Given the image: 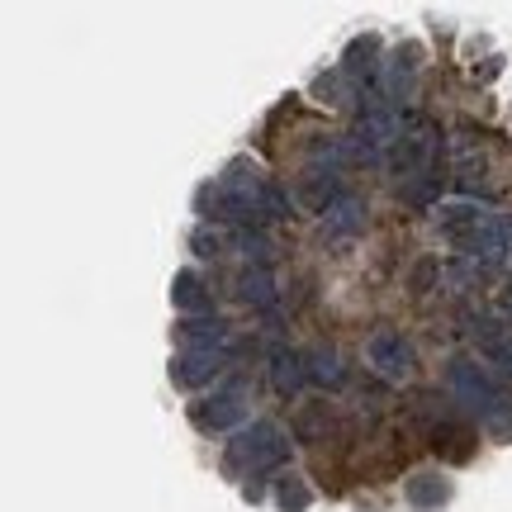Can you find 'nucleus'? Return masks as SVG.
I'll list each match as a JSON object with an SVG mask.
<instances>
[{"mask_svg": "<svg viewBox=\"0 0 512 512\" xmlns=\"http://www.w3.org/2000/svg\"><path fill=\"white\" fill-rule=\"evenodd\" d=\"M446 394L456 399L465 418H475L489 437H512V399L498 384L494 370H484L479 361H451L446 370Z\"/></svg>", "mask_w": 512, "mask_h": 512, "instance_id": "nucleus-1", "label": "nucleus"}, {"mask_svg": "<svg viewBox=\"0 0 512 512\" xmlns=\"http://www.w3.org/2000/svg\"><path fill=\"white\" fill-rule=\"evenodd\" d=\"M285 460H290V432L280 422H247L228 441V465L242 470V475H271Z\"/></svg>", "mask_w": 512, "mask_h": 512, "instance_id": "nucleus-2", "label": "nucleus"}, {"mask_svg": "<svg viewBox=\"0 0 512 512\" xmlns=\"http://www.w3.org/2000/svg\"><path fill=\"white\" fill-rule=\"evenodd\" d=\"M403 119L384 95H370V100H361V110H356V128H351V157L356 162H384L389 152H394V143L403 138Z\"/></svg>", "mask_w": 512, "mask_h": 512, "instance_id": "nucleus-3", "label": "nucleus"}, {"mask_svg": "<svg viewBox=\"0 0 512 512\" xmlns=\"http://www.w3.org/2000/svg\"><path fill=\"white\" fill-rule=\"evenodd\" d=\"M437 157H441V128H437V119L418 114V119L403 124V138L394 143V152L384 157V166H389L403 185H413L437 171Z\"/></svg>", "mask_w": 512, "mask_h": 512, "instance_id": "nucleus-4", "label": "nucleus"}, {"mask_svg": "<svg viewBox=\"0 0 512 512\" xmlns=\"http://www.w3.org/2000/svg\"><path fill=\"white\" fill-rule=\"evenodd\" d=\"M366 366L380 380L403 384V380H413V370H418V351H413V342L399 328H375L366 337Z\"/></svg>", "mask_w": 512, "mask_h": 512, "instance_id": "nucleus-5", "label": "nucleus"}, {"mask_svg": "<svg viewBox=\"0 0 512 512\" xmlns=\"http://www.w3.org/2000/svg\"><path fill=\"white\" fill-rule=\"evenodd\" d=\"M247 389H242L238 380L228 384V389H219L214 399H200L195 408H190V422L200 427V432H242L247 427Z\"/></svg>", "mask_w": 512, "mask_h": 512, "instance_id": "nucleus-6", "label": "nucleus"}, {"mask_svg": "<svg viewBox=\"0 0 512 512\" xmlns=\"http://www.w3.org/2000/svg\"><path fill=\"white\" fill-rule=\"evenodd\" d=\"M413 91H418V48H399L380 62V95L399 110L413 100Z\"/></svg>", "mask_w": 512, "mask_h": 512, "instance_id": "nucleus-7", "label": "nucleus"}, {"mask_svg": "<svg viewBox=\"0 0 512 512\" xmlns=\"http://www.w3.org/2000/svg\"><path fill=\"white\" fill-rule=\"evenodd\" d=\"M299 204L309 209V214H328L332 204L342 200V171L337 166H309L304 176H299Z\"/></svg>", "mask_w": 512, "mask_h": 512, "instance_id": "nucleus-8", "label": "nucleus"}, {"mask_svg": "<svg viewBox=\"0 0 512 512\" xmlns=\"http://www.w3.org/2000/svg\"><path fill=\"white\" fill-rule=\"evenodd\" d=\"M176 337H181L190 351H228L233 323L219 318V313H200V318H181V323H176Z\"/></svg>", "mask_w": 512, "mask_h": 512, "instance_id": "nucleus-9", "label": "nucleus"}, {"mask_svg": "<svg viewBox=\"0 0 512 512\" xmlns=\"http://www.w3.org/2000/svg\"><path fill=\"white\" fill-rule=\"evenodd\" d=\"M228 370V351H185L171 361V380L181 384V389H204V384H214Z\"/></svg>", "mask_w": 512, "mask_h": 512, "instance_id": "nucleus-10", "label": "nucleus"}, {"mask_svg": "<svg viewBox=\"0 0 512 512\" xmlns=\"http://www.w3.org/2000/svg\"><path fill=\"white\" fill-rule=\"evenodd\" d=\"M271 384L280 399H299L304 384H309V351H294V347H275L271 351Z\"/></svg>", "mask_w": 512, "mask_h": 512, "instance_id": "nucleus-11", "label": "nucleus"}, {"mask_svg": "<svg viewBox=\"0 0 512 512\" xmlns=\"http://www.w3.org/2000/svg\"><path fill=\"white\" fill-rule=\"evenodd\" d=\"M233 294H238L247 309H271L275 299H280L271 266H242L238 280H233Z\"/></svg>", "mask_w": 512, "mask_h": 512, "instance_id": "nucleus-12", "label": "nucleus"}, {"mask_svg": "<svg viewBox=\"0 0 512 512\" xmlns=\"http://www.w3.org/2000/svg\"><path fill=\"white\" fill-rule=\"evenodd\" d=\"M366 200H356V195H342V200L332 204L328 214H323V233L328 238H356V233H366Z\"/></svg>", "mask_w": 512, "mask_h": 512, "instance_id": "nucleus-13", "label": "nucleus"}, {"mask_svg": "<svg viewBox=\"0 0 512 512\" xmlns=\"http://www.w3.org/2000/svg\"><path fill=\"white\" fill-rule=\"evenodd\" d=\"M171 304L181 309V318H200V313H214V294L204 290V280L195 271H176V280H171Z\"/></svg>", "mask_w": 512, "mask_h": 512, "instance_id": "nucleus-14", "label": "nucleus"}, {"mask_svg": "<svg viewBox=\"0 0 512 512\" xmlns=\"http://www.w3.org/2000/svg\"><path fill=\"white\" fill-rule=\"evenodd\" d=\"M403 494H408V503L422 512L441 508L446 498H451V484H446V475H437V470H422V475H413L408 484H403Z\"/></svg>", "mask_w": 512, "mask_h": 512, "instance_id": "nucleus-15", "label": "nucleus"}, {"mask_svg": "<svg viewBox=\"0 0 512 512\" xmlns=\"http://www.w3.org/2000/svg\"><path fill=\"white\" fill-rule=\"evenodd\" d=\"M233 252L247 256V266H271L275 242L261 228H233Z\"/></svg>", "mask_w": 512, "mask_h": 512, "instance_id": "nucleus-16", "label": "nucleus"}, {"mask_svg": "<svg viewBox=\"0 0 512 512\" xmlns=\"http://www.w3.org/2000/svg\"><path fill=\"white\" fill-rule=\"evenodd\" d=\"M309 380L313 384H328V389H342V384H347L342 356H337L332 347H313L309 351Z\"/></svg>", "mask_w": 512, "mask_h": 512, "instance_id": "nucleus-17", "label": "nucleus"}, {"mask_svg": "<svg viewBox=\"0 0 512 512\" xmlns=\"http://www.w3.org/2000/svg\"><path fill=\"white\" fill-rule=\"evenodd\" d=\"M190 247H195V256L233 252V228H223V223H200V228L190 233Z\"/></svg>", "mask_w": 512, "mask_h": 512, "instance_id": "nucleus-18", "label": "nucleus"}, {"mask_svg": "<svg viewBox=\"0 0 512 512\" xmlns=\"http://www.w3.org/2000/svg\"><path fill=\"white\" fill-rule=\"evenodd\" d=\"M275 503H280L285 512H304L313 503V494H309V484H304L299 475H285L280 484H275Z\"/></svg>", "mask_w": 512, "mask_h": 512, "instance_id": "nucleus-19", "label": "nucleus"}, {"mask_svg": "<svg viewBox=\"0 0 512 512\" xmlns=\"http://www.w3.org/2000/svg\"><path fill=\"white\" fill-rule=\"evenodd\" d=\"M323 427H328V403H313V408H299V418H294V437L318 441L323 437Z\"/></svg>", "mask_w": 512, "mask_h": 512, "instance_id": "nucleus-20", "label": "nucleus"}, {"mask_svg": "<svg viewBox=\"0 0 512 512\" xmlns=\"http://www.w3.org/2000/svg\"><path fill=\"white\" fill-rule=\"evenodd\" d=\"M441 275V261H432V256H422L418 266H413V294H427L432 290V280Z\"/></svg>", "mask_w": 512, "mask_h": 512, "instance_id": "nucleus-21", "label": "nucleus"}, {"mask_svg": "<svg viewBox=\"0 0 512 512\" xmlns=\"http://www.w3.org/2000/svg\"><path fill=\"white\" fill-rule=\"evenodd\" d=\"M503 313H508V323H512V290L503 294Z\"/></svg>", "mask_w": 512, "mask_h": 512, "instance_id": "nucleus-22", "label": "nucleus"}]
</instances>
